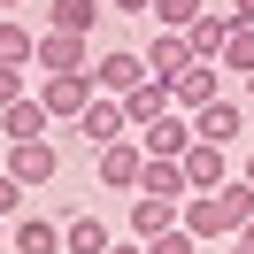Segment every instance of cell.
<instances>
[{
    "label": "cell",
    "instance_id": "1",
    "mask_svg": "<svg viewBox=\"0 0 254 254\" xmlns=\"http://www.w3.org/2000/svg\"><path fill=\"white\" fill-rule=\"evenodd\" d=\"M254 223V185L247 177H231V185H216V192H185V231L192 239H231V231H247Z\"/></svg>",
    "mask_w": 254,
    "mask_h": 254
},
{
    "label": "cell",
    "instance_id": "2",
    "mask_svg": "<svg viewBox=\"0 0 254 254\" xmlns=\"http://www.w3.org/2000/svg\"><path fill=\"white\" fill-rule=\"evenodd\" d=\"M39 100H47L54 124H77V116L100 100V85H93V69H69V77H39Z\"/></svg>",
    "mask_w": 254,
    "mask_h": 254
},
{
    "label": "cell",
    "instance_id": "3",
    "mask_svg": "<svg viewBox=\"0 0 254 254\" xmlns=\"http://www.w3.org/2000/svg\"><path fill=\"white\" fill-rule=\"evenodd\" d=\"M247 124H254V116L239 108V100H208V108L192 116V139H200V146H223V154H231L239 139H254Z\"/></svg>",
    "mask_w": 254,
    "mask_h": 254
},
{
    "label": "cell",
    "instance_id": "4",
    "mask_svg": "<svg viewBox=\"0 0 254 254\" xmlns=\"http://www.w3.org/2000/svg\"><path fill=\"white\" fill-rule=\"evenodd\" d=\"M69 69H93V39H77V31H39L31 77H69Z\"/></svg>",
    "mask_w": 254,
    "mask_h": 254
},
{
    "label": "cell",
    "instance_id": "5",
    "mask_svg": "<svg viewBox=\"0 0 254 254\" xmlns=\"http://www.w3.org/2000/svg\"><path fill=\"white\" fill-rule=\"evenodd\" d=\"M8 177H16L23 192H31V185H54V177H62V146H54V139H23V146H8Z\"/></svg>",
    "mask_w": 254,
    "mask_h": 254
},
{
    "label": "cell",
    "instance_id": "6",
    "mask_svg": "<svg viewBox=\"0 0 254 254\" xmlns=\"http://www.w3.org/2000/svg\"><path fill=\"white\" fill-rule=\"evenodd\" d=\"M139 170H146V146H139V139H116V146L93 154V177H100L108 192H139Z\"/></svg>",
    "mask_w": 254,
    "mask_h": 254
},
{
    "label": "cell",
    "instance_id": "7",
    "mask_svg": "<svg viewBox=\"0 0 254 254\" xmlns=\"http://www.w3.org/2000/svg\"><path fill=\"white\" fill-rule=\"evenodd\" d=\"M93 85L108 100H124L131 85H146V54L139 47H108V54H93Z\"/></svg>",
    "mask_w": 254,
    "mask_h": 254
},
{
    "label": "cell",
    "instance_id": "8",
    "mask_svg": "<svg viewBox=\"0 0 254 254\" xmlns=\"http://www.w3.org/2000/svg\"><path fill=\"white\" fill-rule=\"evenodd\" d=\"M177 223H185V200H154V192H131V239H139V247L170 239Z\"/></svg>",
    "mask_w": 254,
    "mask_h": 254
},
{
    "label": "cell",
    "instance_id": "9",
    "mask_svg": "<svg viewBox=\"0 0 254 254\" xmlns=\"http://www.w3.org/2000/svg\"><path fill=\"white\" fill-rule=\"evenodd\" d=\"M69 139H85L93 154H100V146H116V139H131V124H124V100H108V93H100L93 108L69 124Z\"/></svg>",
    "mask_w": 254,
    "mask_h": 254
},
{
    "label": "cell",
    "instance_id": "10",
    "mask_svg": "<svg viewBox=\"0 0 254 254\" xmlns=\"http://www.w3.org/2000/svg\"><path fill=\"white\" fill-rule=\"evenodd\" d=\"M139 54H146V77H162V85H177V77L192 69V39H185V31H154Z\"/></svg>",
    "mask_w": 254,
    "mask_h": 254
},
{
    "label": "cell",
    "instance_id": "11",
    "mask_svg": "<svg viewBox=\"0 0 254 254\" xmlns=\"http://www.w3.org/2000/svg\"><path fill=\"white\" fill-rule=\"evenodd\" d=\"M0 139H8V146H23V139H54L47 100H39V93H23L16 108H0Z\"/></svg>",
    "mask_w": 254,
    "mask_h": 254
},
{
    "label": "cell",
    "instance_id": "12",
    "mask_svg": "<svg viewBox=\"0 0 254 254\" xmlns=\"http://www.w3.org/2000/svg\"><path fill=\"white\" fill-rule=\"evenodd\" d=\"M131 139H139L146 146V154H154V162H185V146H192V116H162V124H146V131H131Z\"/></svg>",
    "mask_w": 254,
    "mask_h": 254
},
{
    "label": "cell",
    "instance_id": "13",
    "mask_svg": "<svg viewBox=\"0 0 254 254\" xmlns=\"http://www.w3.org/2000/svg\"><path fill=\"white\" fill-rule=\"evenodd\" d=\"M216 185H231V154L192 139V146H185V192H216Z\"/></svg>",
    "mask_w": 254,
    "mask_h": 254
},
{
    "label": "cell",
    "instance_id": "14",
    "mask_svg": "<svg viewBox=\"0 0 254 254\" xmlns=\"http://www.w3.org/2000/svg\"><path fill=\"white\" fill-rule=\"evenodd\" d=\"M216 69H223V62H192L185 77L170 85V100H177V116H200L208 100H223V85H216Z\"/></svg>",
    "mask_w": 254,
    "mask_h": 254
},
{
    "label": "cell",
    "instance_id": "15",
    "mask_svg": "<svg viewBox=\"0 0 254 254\" xmlns=\"http://www.w3.org/2000/svg\"><path fill=\"white\" fill-rule=\"evenodd\" d=\"M170 108H177V100H170V85H162V77H146V85H131V93H124V124H131V131L162 124Z\"/></svg>",
    "mask_w": 254,
    "mask_h": 254
},
{
    "label": "cell",
    "instance_id": "16",
    "mask_svg": "<svg viewBox=\"0 0 254 254\" xmlns=\"http://www.w3.org/2000/svg\"><path fill=\"white\" fill-rule=\"evenodd\" d=\"M8 254H62V223L54 216H16L8 223Z\"/></svg>",
    "mask_w": 254,
    "mask_h": 254
},
{
    "label": "cell",
    "instance_id": "17",
    "mask_svg": "<svg viewBox=\"0 0 254 254\" xmlns=\"http://www.w3.org/2000/svg\"><path fill=\"white\" fill-rule=\"evenodd\" d=\"M185 39H192V62H223V47H231V16H223V8H200Z\"/></svg>",
    "mask_w": 254,
    "mask_h": 254
},
{
    "label": "cell",
    "instance_id": "18",
    "mask_svg": "<svg viewBox=\"0 0 254 254\" xmlns=\"http://www.w3.org/2000/svg\"><path fill=\"white\" fill-rule=\"evenodd\" d=\"M108 247H116V231L93 216V208H77V216L62 223V254H108Z\"/></svg>",
    "mask_w": 254,
    "mask_h": 254
},
{
    "label": "cell",
    "instance_id": "19",
    "mask_svg": "<svg viewBox=\"0 0 254 254\" xmlns=\"http://www.w3.org/2000/svg\"><path fill=\"white\" fill-rule=\"evenodd\" d=\"M100 16H108V0H54V8H47V31H77V39H93Z\"/></svg>",
    "mask_w": 254,
    "mask_h": 254
},
{
    "label": "cell",
    "instance_id": "20",
    "mask_svg": "<svg viewBox=\"0 0 254 254\" xmlns=\"http://www.w3.org/2000/svg\"><path fill=\"white\" fill-rule=\"evenodd\" d=\"M39 62V31H23L16 16H0V69H31Z\"/></svg>",
    "mask_w": 254,
    "mask_h": 254
},
{
    "label": "cell",
    "instance_id": "21",
    "mask_svg": "<svg viewBox=\"0 0 254 254\" xmlns=\"http://www.w3.org/2000/svg\"><path fill=\"white\" fill-rule=\"evenodd\" d=\"M139 192H154V200H185V162H154V154H146Z\"/></svg>",
    "mask_w": 254,
    "mask_h": 254
},
{
    "label": "cell",
    "instance_id": "22",
    "mask_svg": "<svg viewBox=\"0 0 254 254\" xmlns=\"http://www.w3.org/2000/svg\"><path fill=\"white\" fill-rule=\"evenodd\" d=\"M223 69L254 77V23H231V47H223Z\"/></svg>",
    "mask_w": 254,
    "mask_h": 254
},
{
    "label": "cell",
    "instance_id": "23",
    "mask_svg": "<svg viewBox=\"0 0 254 254\" xmlns=\"http://www.w3.org/2000/svg\"><path fill=\"white\" fill-rule=\"evenodd\" d=\"M192 16H200V0H154V23H162V31H192Z\"/></svg>",
    "mask_w": 254,
    "mask_h": 254
},
{
    "label": "cell",
    "instance_id": "24",
    "mask_svg": "<svg viewBox=\"0 0 254 254\" xmlns=\"http://www.w3.org/2000/svg\"><path fill=\"white\" fill-rule=\"evenodd\" d=\"M23 93H31V69H0V108H16Z\"/></svg>",
    "mask_w": 254,
    "mask_h": 254
},
{
    "label": "cell",
    "instance_id": "25",
    "mask_svg": "<svg viewBox=\"0 0 254 254\" xmlns=\"http://www.w3.org/2000/svg\"><path fill=\"white\" fill-rule=\"evenodd\" d=\"M16 216H23V185L0 170V223H16Z\"/></svg>",
    "mask_w": 254,
    "mask_h": 254
},
{
    "label": "cell",
    "instance_id": "26",
    "mask_svg": "<svg viewBox=\"0 0 254 254\" xmlns=\"http://www.w3.org/2000/svg\"><path fill=\"white\" fill-rule=\"evenodd\" d=\"M192 247H200V239H192V231H185V223H177V231H170V239H154V254H192Z\"/></svg>",
    "mask_w": 254,
    "mask_h": 254
},
{
    "label": "cell",
    "instance_id": "27",
    "mask_svg": "<svg viewBox=\"0 0 254 254\" xmlns=\"http://www.w3.org/2000/svg\"><path fill=\"white\" fill-rule=\"evenodd\" d=\"M116 16H154V0H108Z\"/></svg>",
    "mask_w": 254,
    "mask_h": 254
},
{
    "label": "cell",
    "instance_id": "28",
    "mask_svg": "<svg viewBox=\"0 0 254 254\" xmlns=\"http://www.w3.org/2000/svg\"><path fill=\"white\" fill-rule=\"evenodd\" d=\"M223 16H231V23H254V0H231V8H223Z\"/></svg>",
    "mask_w": 254,
    "mask_h": 254
},
{
    "label": "cell",
    "instance_id": "29",
    "mask_svg": "<svg viewBox=\"0 0 254 254\" xmlns=\"http://www.w3.org/2000/svg\"><path fill=\"white\" fill-rule=\"evenodd\" d=\"M108 254H154V247H139V239H116V247Z\"/></svg>",
    "mask_w": 254,
    "mask_h": 254
},
{
    "label": "cell",
    "instance_id": "30",
    "mask_svg": "<svg viewBox=\"0 0 254 254\" xmlns=\"http://www.w3.org/2000/svg\"><path fill=\"white\" fill-rule=\"evenodd\" d=\"M239 177H247V185H254V146H247V170H239Z\"/></svg>",
    "mask_w": 254,
    "mask_h": 254
},
{
    "label": "cell",
    "instance_id": "31",
    "mask_svg": "<svg viewBox=\"0 0 254 254\" xmlns=\"http://www.w3.org/2000/svg\"><path fill=\"white\" fill-rule=\"evenodd\" d=\"M16 8H23V0H0V16H16Z\"/></svg>",
    "mask_w": 254,
    "mask_h": 254
},
{
    "label": "cell",
    "instance_id": "32",
    "mask_svg": "<svg viewBox=\"0 0 254 254\" xmlns=\"http://www.w3.org/2000/svg\"><path fill=\"white\" fill-rule=\"evenodd\" d=\"M0 247H8V223H0Z\"/></svg>",
    "mask_w": 254,
    "mask_h": 254
},
{
    "label": "cell",
    "instance_id": "33",
    "mask_svg": "<svg viewBox=\"0 0 254 254\" xmlns=\"http://www.w3.org/2000/svg\"><path fill=\"white\" fill-rule=\"evenodd\" d=\"M247 93H254V77H247Z\"/></svg>",
    "mask_w": 254,
    "mask_h": 254
}]
</instances>
